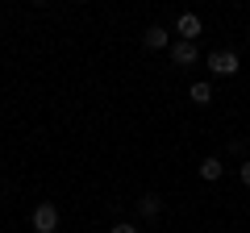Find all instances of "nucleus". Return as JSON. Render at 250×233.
<instances>
[{"mask_svg": "<svg viewBox=\"0 0 250 233\" xmlns=\"http://www.w3.org/2000/svg\"><path fill=\"white\" fill-rule=\"evenodd\" d=\"M208 71L229 79V75H238V71H242V58H238L233 50H213V54H208Z\"/></svg>", "mask_w": 250, "mask_h": 233, "instance_id": "f257e3e1", "label": "nucleus"}, {"mask_svg": "<svg viewBox=\"0 0 250 233\" xmlns=\"http://www.w3.org/2000/svg\"><path fill=\"white\" fill-rule=\"evenodd\" d=\"M171 58L179 67H192L196 63V42H171Z\"/></svg>", "mask_w": 250, "mask_h": 233, "instance_id": "20e7f679", "label": "nucleus"}, {"mask_svg": "<svg viewBox=\"0 0 250 233\" xmlns=\"http://www.w3.org/2000/svg\"><path fill=\"white\" fill-rule=\"evenodd\" d=\"M196 171H200V179H221V171H225V167H221L217 158H205Z\"/></svg>", "mask_w": 250, "mask_h": 233, "instance_id": "0eeeda50", "label": "nucleus"}, {"mask_svg": "<svg viewBox=\"0 0 250 233\" xmlns=\"http://www.w3.org/2000/svg\"><path fill=\"white\" fill-rule=\"evenodd\" d=\"M138 208H142V216H159L163 213V196L159 192H146V196L138 200Z\"/></svg>", "mask_w": 250, "mask_h": 233, "instance_id": "423d86ee", "label": "nucleus"}, {"mask_svg": "<svg viewBox=\"0 0 250 233\" xmlns=\"http://www.w3.org/2000/svg\"><path fill=\"white\" fill-rule=\"evenodd\" d=\"M192 100H196V104H208V100H213V88H208V83H192Z\"/></svg>", "mask_w": 250, "mask_h": 233, "instance_id": "6e6552de", "label": "nucleus"}, {"mask_svg": "<svg viewBox=\"0 0 250 233\" xmlns=\"http://www.w3.org/2000/svg\"><path fill=\"white\" fill-rule=\"evenodd\" d=\"M175 29H179V42H196L205 25H200V17H196V13H184V17L175 21Z\"/></svg>", "mask_w": 250, "mask_h": 233, "instance_id": "7ed1b4c3", "label": "nucleus"}, {"mask_svg": "<svg viewBox=\"0 0 250 233\" xmlns=\"http://www.w3.org/2000/svg\"><path fill=\"white\" fill-rule=\"evenodd\" d=\"M142 42H146V50H163L171 38H167V29H163V25H150V29L142 34Z\"/></svg>", "mask_w": 250, "mask_h": 233, "instance_id": "39448f33", "label": "nucleus"}, {"mask_svg": "<svg viewBox=\"0 0 250 233\" xmlns=\"http://www.w3.org/2000/svg\"><path fill=\"white\" fill-rule=\"evenodd\" d=\"M242 183L250 188V162H242Z\"/></svg>", "mask_w": 250, "mask_h": 233, "instance_id": "9d476101", "label": "nucleus"}, {"mask_svg": "<svg viewBox=\"0 0 250 233\" xmlns=\"http://www.w3.org/2000/svg\"><path fill=\"white\" fill-rule=\"evenodd\" d=\"M29 221H34V233H54V229H59V208H54L50 200H42Z\"/></svg>", "mask_w": 250, "mask_h": 233, "instance_id": "f03ea898", "label": "nucleus"}, {"mask_svg": "<svg viewBox=\"0 0 250 233\" xmlns=\"http://www.w3.org/2000/svg\"><path fill=\"white\" fill-rule=\"evenodd\" d=\"M108 233H138V229H134V225H129V221H121V225H113V229H108Z\"/></svg>", "mask_w": 250, "mask_h": 233, "instance_id": "1a4fd4ad", "label": "nucleus"}]
</instances>
